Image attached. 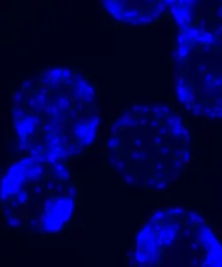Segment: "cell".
<instances>
[{"instance_id": "obj_34", "label": "cell", "mask_w": 222, "mask_h": 267, "mask_svg": "<svg viewBox=\"0 0 222 267\" xmlns=\"http://www.w3.org/2000/svg\"><path fill=\"white\" fill-rule=\"evenodd\" d=\"M202 51L204 53H208L211 51V48L210 45H204L203 47H202Z\"/></svg>"}, {"instance_id": "obj_6", "label": "cell", "mask_w": 222, "mask_h": 267, "mask_svg": "<svg viewBox=\"0 0 222 267\" xmlns=\"http://www.w3.org/2000/svg\"><path fill=\"white\" fill-rule=\"evenodd\" d=\"M138 22H139V25H146V24H149L154 21L151 16L150 13H142L139 16V18L137 19Z\"/></svg>"}, {"instance_id": "obj_8", "label": "cell", "mask_w": 222, "mask_h": 267, "mask_svg": "<svg viewBox=\"0 0 222 267\" xmlns=\"http://www.w3.org/2000/svg\"><path fill=\"white\" fill-rule=\"evenodd\" d=\"M74 78V74L72 71L68 68H63L62 69V81L63 83L68 80H71Z\"/></svg>"}, {"instance_id": "obj_17", "label": "cell", "mask_w": 222, "mask_h": 267, "mask_svg": "<svg viewBox=\"0 0 222 267\" xmlns=\"http://www.w3.org/2000/svg\"><path fill=\"white\" fill-rule=\"evenodd\" d=\"M197 71L199 74H204L208 71V65L206 64L205 63H201L198 64V67H197Z\"/></svg>"}, {"instance_id": "obj_27", "label": "cell", "mask_w": 222, "mask_h": 267, "mask_svg": "<svg viewBox=\"0 0 222 267\" xmlns=\"http://www.w3.org/2000/svg\"><path fill=\"white\" fill-rule=\"evenodd\" d=\"M148 118H147V117H145V116L140 117V119H139V124H140L141 127L146 126V125L148 124Z\"/></svg>"}, {"instance_id": "obj_4", "label": "cell", "mask_w": 222, "mask_h": 267, "mask_svg": "<svg viewBox=\"0 0 222 267\" xmlns=\"http://www.w3.org/2000/svg\"><path fill=\"white\" fill-rule=\"evenodd\" d=\"M140 14L141 13L137 9H126L123 11V18H124V21L136 20L139 18Z\"/></svg>"}, {"instance_id": "obj_24", "label": "cell", "mask_w": 222, "mask_h": 267, "mask_svg": "<svg viewBox=\"0 0 222 267\" xmlns=\"http://www.w3.org/2000/svg\"><path fill=\"white\" fill-rule=\"evenodd\" d=\"M173 167H174V169H176V170H180L181 167H182V161L180 159V158H177V159H175L174 160V162H173Z\"/></svg>"}, {"instance_id": "obj_11", "label": "cell", "mask_w": 222, "mask_h": 267, "mask_svg": "<svg viewBox=\"0 0 222 267\" xmlns=\"http://www.w3.org/2000/svg\"><path fill=\"white\" fill-rule=\"evenodd\" d=\"M123 179H124L125 184H126L127 185H133L135 184V178L133 175L130 173L125 174L123 175Z\"/></svg>"}, {"instance_id": "obj_20", "label": "cell", "mask_w": 222, "mask_h": 267, "mask_svg": "<svg viewBox=\"0 0 222 267\" xmlns=\"http://www.w3.org/2000/svg\"><path fill=\"white\" fill-rule=\"evenodd\" d=\"M170 151H171L170 148L168 146H165V145L160 147V149H159V152L161 153V155H163V156H167L170 153Z\"/></svg>"}, {"instance_id": "obj_36", "label": "cell", "mask_w": 222, "mask_h": 267, "mask_svg": "<svg viewBox=\"0 0 222 267\" xmlns=\"http://www.w3.org/2000/svg\"><path fill=\"white\" fill-rule=\"evenodd\" d=\"M133 111L134 113L140 112V104H133Z\"/></svg>"}, {"instance_id": "obj_10", "label": "cell", "mask_w": 222, "mask_h": 267, "mask_svg": "<svg viewBox=\"0 0 222 267\" xmlns=\"http://www.w3.org/2000/svg\"><path fill=\"white\" fill-rule=\"evenodd\" d=\"M131 158L134 160H140V159H144L147 157V154L143 151H139V150H133L131 152Z\"/></svg>"}, {"instance_id": "obj_2", "label": "cell", "mask_w": 222, "mask_h": 267, "mask_svg": "<svg viewBox=\"0 0 222 267\" xmlns=\"http://www.w3.org/2000/svg\"><path fill=\"white\" fill-rule=\"evenodd\" d=\"M95 99V89L91 83L87 82L82 94V101L85 104L91 103Z\"/></svg>"}, {"instance_id": "obj_21", "label": "cell", "mask_w": 222, "mask_h": 267, "mask_svg": "<svg viewBox=\"0 0 222 267\" xmlns=\"http://www.w3.org/2000/svg\"><path fill=\"white\" fill-rule=\"evenodd\" d=\"M213 87L219 88L222 87V77H217L213 79Z\"/></svg>"}, {"instance_id": "obj_13", "label": "cell", "mask_w": 222, "mask_h": 267, "mask_svg": "<svg viewBox=\"0 0 222 267\" xmlns=\"http://www.w3.org/2000/svg\"><path fill=\"white\" fill-rule=\"evenodd\" d=\"M55 190L59 195H64L66 194L67 190V186L63 184V182H58L55 186Z\"/></svg>"}, {"instance_id": "obj_39", "label": "cell", "mask_w": 222, "mask_h": 267, "mask_svg": "<svg viewBox=\"0 0 222 267\" xmlns=\"http://www.w3.org/2000/svg\"><path fill=\"white\" fill-rule=\"evenodd\" d=\"M191 247H192L193 249H197V248H198V247H196V243H195V242H194V243L191 244Z\"/></svg>"}, {"instance_id": "obj_16", "label": "cell", "mask_w": 222, "mask_h": 267, "mask_svg": "<svg viewBox=\"0 0 222 267\" xmlns=\"http://www.w3.org/2000/svg\"><path fill=\"white\" fill-rule=\"evenodd\" d=\"M192 111L195 115H200V114L203 112V106L200 103H194L193 107H192Z\"/></svg>"}, {"instance_id": "obj_5", "label": "cell", "mask_w": 222, "mask_h": 267, "mask_svg": "<svg viewBox=\"0 0 222 267\" xmlns=\"http://www.w3.org/2000/svg\"><path fill=\"white\" fill-rule=\"evenodd\" d=\"M190 51V47L188 44L185 45H179L178 48L176 49V52H177V55L178 61H181L182 59H184L186 56H188V55Z\"/></svg>"}, {"instance_id": "obj_26", "label": "cell", "mask_w": 222, "mask_h": 267, "mask_svg": "<svg viewBox=\"0 0 222 267\" xmlns=\"http://www.w3.org/2000/svg\"><path fill=\"white\" fill-rule=\"evenodd\" d=\"M160 109H161V111H162L164 115H165V114H170L171 113V108L168 105L160 106Z\"/></svg>"}, {"instance_id": "obj_19", "label": "cell", "mask_w": 222, "mask_h": 267, "mask_svg": "<svg viewBox=\"0 0 222 267\" xmlns=\"http://www.w3.org/2000/svg\"><path fill=\"white\" fill-rule=\"evenodd\" d=\"M169 133V127L167 126H161L158 128V134L159 135H164Z\"/></svg>"}, {"instance_id": "obj_18", "label": "cell", "mask_w": 222, "mask_h": 267, "mask_svg": "<svg viewBox=\"0 0 222 267\" xmlns=\"http://www.w3.org/2000/svg\"><path fill=\"white\" fill-rule=\"evenodd\" d=\"M151 107L148 104H140V112L143 114H148L151 111Z\"/></svg>"}, {"instance_id": "obj_38", "label": "cell", "mask_w": 222, "mask_h": 267, "mask_svg": "<svg viewBox=\"0 0 222 267\" xmlns=\"http://www.w3.org/2000/svg\"><path fill=\"white\" fill-rule=\"evenodd\" d=\"M217 15L219 18H222V5H219V7L217 10Z\"/></svg>"}, {"instance_id": "obj_29", "label": "cell", "mask_w": 222, "mask_h": 267, "mask_svg": "<svg viewBox=\"0 0 222 267\" xmlns=\"http://www.w3.org/2000/svg\"><path fill=\"white\" fill-rule=\"evenodd\" d=\"M165 187H166V182H164V181L158 182L157 184L156 185V188L158 189V190H164V189H165Z\"/></svg>"}, {"instance_id": "obj_33", "label": "cell", "mask_w": 222, "mask_h": 267, "mask_svg": "<svg viewBox=\"0 0 222 267\" xmlns=\"http://www.w3.org/2000/svg\"><path fill=\"white\" fill-rule=\"evenodd\" d=\"M30 87H31V81H28V82L24 83L23 86H22V89H23L24 91L29 90Z\"/></svg>"}, {"instance_id": "obj_14", "label": "cell", "mask_w": 222, "mask_h": 267, "mask_svg": "<svg viewBox=\"0 0 222 267\" xmlns=\"http://www.w3.org/2000/svg\"><path fill=\"white\" fill-rule=\"evenodd\" d=\"M23 97H24V95H23V93L22 92H21V91H16L13 95V100L16 103H19L20 102H21L22 101V99H23Z\"/></svg>"}, {"instance_id": "obj_31", "label": "cell", "mask_w": 222, "mask_h": 267, "mask_svg": "<svg viewBox=\"0 0 222 267\" xmlns=\"http://www.w3.org/2000/svg\"><path fill=\"white\" fill-rule=\"evenodd\" d=\"M155 167H156V169L157 171H163V170H164V163H163V162H160V161H158V162H156V164Z\"/></svg>"}, {"instance_id": "obj_1", "label": "cell", "mask_w": 222, "mask_h": 267, "mask_svg": "<svg viewBox=\"0 0 222 267\" xmlns=\"http://www.w3.org/2000/svg\"><path fill=\"white\" fill-rule=\"evenodd\" d=\"M53 105L57 107V109L60 111V114L64 112H68L72 108V99L65 95H55L53 96L52 102H51Z\"/></svg>"}, {"instance_id": "obj_23", "label": "cell", "mask_w": 222, "mask_h": 267, "mask_svg": "<svg viewBox=\"0 0 222 267\" xmlns=\"http://www.w3.org/2000/svg\"><path fill=\"white\" fill-rule=\"evenodd\" d=\"M199 23H200V30H201V32L203 33V32H204L205 31V27H206V20H205V18H203V17H202V18H200V20H199Z\"/></svg>"}, {"instance_id": "obj_3", "label": "cell", "mask_w": 222, "mask_h": 267, "mask_svg": "<svg viewBox=\"0 0 222 267\" xmlns=\"http://www.w3.org/2000/svg\"><path fill=\"white\" fill-rule=\"evenodd\" d=\"M196 41H198L199 43H203L204 45H210L211 44L215 43L216 39H215V36H214L212 32L209 31V30H205L204 32L201 33L200 37H198Z\"/></svg>"}, {"instance_id": "obj_28", "label": "cell", "mask_w": 222, "mask_h": 267, "mask_svg": "<svg viewBox=\"0 0 222 267\" xmlns=\"http://www.w3.org/2000/svg\"><path fill=\"white\" fill-rule=\"evenodd\" d=\"M150 14H151V16H152L153 20H158V19L160 18V16H161V13H158L157 11H156L155 9L150 13Z\"/></svg>"}, {"instance_id": "obj_37", "label": "cell", "mask_w": 222, "mask_h": 267, "mask_svg": "<svg viewBox=\"0 0 222 267\" xmlns=\"http://www.w3.org/2000/svg\"><path fill=\"white\" fill-rule=\"evenodd\" d=\"M174 156H175L176 158H181V156H182V151H181L180 150H175V151H174Z\"/></svg>"}, {"instance_id": "obj_25", "label": "cell", "mask_w": 222, "mask_h": 267, "mask_svg": "<svg viewBox=\"0 0 222 267\" xmlns=\"http://www.w3.org/2000/svg\"><path fill=\"white\" fill-rule=\"evenodd\" d=\"M32 190H33V192H34L35 194L39 195V194H41V193L43 192V188H42L39 184H36V185L33 187Z\"/></svg>"}, {"instance_id": "obj_22", "label": "cell", "mask_w": 222, "mask_h": 267, "mask_svg": "<svg viewBox=\"0 0 222 267\" xmlns=\"http://www.w3.org/2000/svg\"><path fill=\"white\" fill-rule=\"evenodd\" d=\"M55 186H56V184L53 182H52V181L47 182L46 184H45V188H46V190H48V192H52V190H55Z\"/></svg>"}, {"instance_id": "obj_32", "label": "cell", "mask_w": 222, "mask_h": 267, "mask_svg": "<svg viewBox=\"0 0 222 267\" xmlns=\"http://www.w3.org/2000/svg\"><path fill=\"white\" fill-rule=\"evenodd\" d=\"M154 142L156 144V145H160L161 143L163 142V138H162V136L161 135H156L155 138H154Z\"/></svg>"}, {"instance_id": "obj_9", "label": "cell", "mask_w": 222, "mask_h": 267, "mask_svg": "<svg viewBox=\"0 0 222 267\" xmlns=\"http://www.w3.org/2000/svg\"><path fill=\"white\" fill-rule=\"evenodd\" d=\"M66 192H67V196L70 197V198H71V199H75V198H76V196H78V189H76L73 184H68V185H67V190H66Z\"/></svg>"}, {"instance_id": "obj_30", "label": "cell", "mask_w": 222, "mask_h": 267, "mask_svg": "<svg viewBox=\"0 0 222 267\" xmlns=\"http://www.w3.org/2000/svg\"><path fill=\"white\" fill-rule=\"evenodd\" d=\"M29 227L31 228H37L38 227V222L36 219H30L29 220Z\"/></svg>"}, {"instance_id": "obj_15", "label": "cell", "mask_w": 222, "mask_h": 267, "mask_svg": "<svg viewBox=\"0 0 222 267\" xmlns=\"http://www.w3.org/2000/svg\"><path fill=\"white\" fill-rule=\"evenodd\" d=\"M28 200V194L26 192H21L19 194H18V197H17V200L18 202L20 203V205H22L26 202V200Z\"/></svg>"}, {"instance_id": "obj_12", "label": "cell", "mask_w": 222, "mask_h": 267, "mask_svg": "<svg viewBox=\"0 0 222 267\" xmlns=\"http://www.w3.org/2000/svg\"><path fill=\"white\" fill-rule=\"evenodd\" d=\"M166 7H167V5L165 4L164 1H158V2L156 3L155 8H154V9H155L156 11H157L159 13L162 14V13L165 11Z\"/></svg>"}, {"instance_id": "obj_7", "label": "cell", "mask_w": 222, "mask_h": 267, "mask_svg": "<svg viewBox=\"0 0 222 267\" xmlns=\"http://www.w3.org/2000/svg\"><path fill=\"white\" fill-rule=\"evenodd\" d=\"M21 224V221L18 217L11 216L8 218H6V224L11 228H18L20 227Z\"/></svg>"}, {"instance_id": "obj_35", "label": "cell", "mask_w": 222, "mask_h": 267, "mask_svg": "<svg viewBox=\"0 0 222 267\" xmlns=\"http://www.w3.org/2000/svg\"><path fill=\"white\" fill-rule=\"evenodd\" d=\"M150 126H151V127H152V128H158V127H159V123H158V121H157L156 119H154V120H153V121L151 122Z\"/></svg>"}]
</instances>
